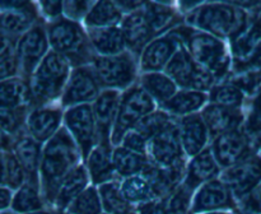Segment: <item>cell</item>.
Instances as JSON below:
<instances>
[{
  "instance_id": "cell-37",
  "label": "cell",
  "mask_w": 261,
  "mask_h": 214,
  "mask_svg": "<svg viewBox=\"0 0 261 214\" xmlns=\"http://www.w3.org/2000/svg\"><path fill=\"white\" fill-rule=\"evenodd\" d=\"M121 193L130 204L137 205L155 199L152 185L143 175L124 178L121 181Z\"/></svg>"
},
{
  "instance_id": "cell-35",
  "label": "cell",
  "mask_w": 261,
  "mask_h": 214,
  "mask_svg": "<svg viewBox=\"0 0 261 214\" xmlns=\"http://www.w3.org/2000/svg\"><path fill=\"white\" fill-rule=\"evenodd\" d=\"M41 185L32 181H25L24 185L15 191L13 198V211L19 214H31L42 210L43 201L40 195Z\"/></svg>"
},
{
  "instance_id": "cell-42",
  "label": "cell",
  "mask_w": 261,
  "mask_h": 214,
  "mask_svg": "<svg viewBox=\"0 0 261 214\" xmlns=\"http://www.w3.org/2000/svg\"><path fill=\"white\" fill-rule=\"evenodd\" d=\"M224 81L236 86L245 96H254L261 83V68L231 71Z\"/></svg>"
},
{
  "instance_id": "cell-5",
  "label": "cell",
  "mask_w": 261,
  "mask_h": 214,
  "mask_svg": "<svg viewBox=\"0 0 261 214\" xmlns=\"http://www.w3.org/2000/svg\"><path fill=\"white\" fill-rule=\"evenodd\" d=\"M71 65L60 54L50 50L30 79L33 107L47 106L61 98L70 76Z\"/></svg>"
},
{
  "instance_id": "cell-46",
  "label": "cell",
  "mask_w": 261,
  "mask_h": 214,
  "mask_svg": "<svg viewBox=\"0 0 261 214\" xmlns=\"http://www.w3.org/2000/svg\"><path fill=\"white\" fill-rule=\"evenodd\" d=\"M93 4V2H64V17L75 22L84 20Z\"/></svg>"
},
{
  "instance_id": "cell-20",
  "label": "cell",
  "mask_w": 261,
  "mask_h": 214,
  "mask_svg": "<svg viewBox=\"0 0 261 214\" xmlns=\"http://www.w3.org/2000/svg\"><path fill=\"white\" fill-rule=\"evenodd\" d=\"M181 45L168 35L160 36L145 46L139 56V69L142 73H160L165 71Z\"/></svg>"
},
{
  "instance_id": "cell-23",
  "label": "cell",
  "mask_w": 261,
  "mask_h": 214,
  "mask_svg": "<svg viewBox=\"0 0 261 214\" xmlns=\"http://www.w3.org/2000/svg\"><path fill=\"white\" fill-rule=\"evenodd\" d=\"M12 152L14 153L18 162L24 170L27 180L40 183V168L43 152L42 144L33 139L27 130H24L15 137Z\"/></svg>"
},
{
  "instance_id": "cell-58",
  "label": "cell",
  "mask_w": 261,
  "mask_h": 214,
  "mask_svg": "<svg viewBox=\"0 0 261 214\" xmlns=\"http://www.w3.org/2000/svg\"><path fill=\"white\" fill-rule=\"evenodd\" d=\"M102 214H107V213H102Z\"/></svg>"
},
{
  "instance_id": "cell-48",
  "label": "cell",
  "mask_w": 261,
  "mask_h": 214,
  "mask_svg": "<svg viewBox=\"0 0 261 214\" xmlns=\"http://www.w3.org/2000/svg\"><path fill=\"white\" fill-rule=\"evenodd\" d=\"M120 145L133 150V152L140 153V154H147L148 142L135 130H130L129 132H126V135L124 137Z\"/></svg>"
},
{
  "instance_id": "cell-40",
  "label": "cell",
  "mask_w": 261,
  "mask_h": 214,
  "mask_svg": "<svg viewBox=\"0 0 261 214\" xmlns=\"http://www.w3.org/2000/svg\"><path fill=\"white\" fill-rule=\"evenodd\" d=\"M20 76L19 60L17 55V41L2 36V47H0V79Z\"/></svg>"
},
{
  "instance_id": "cell-12",
  "label": "cell",
  "mask_w": 261,
  "mask_h": 214,
  "mask_svg": "<svg viewBox=\"0 0 261 214\" xmlns=\"http://www.w3.org/2000/svg\"><path fill=\"white\" fill-rule=\"evenodd\" d=\"M102 91L103 89L91 65L74 68L60 98V106L70 109L81 104H92Z\"/></svg>"
},
{
  "instance_id": "cell-15",
  "label": "cell",
  "mask_w": 261,
  "mask_h": 214,
  "mask_svg": "<svg viewBox=\"0 0 261 214\" xmlns=\"http://www.w3.org/2000/svg\"><path fill=\"white\" fill-rule=\"evenodd\" d=\"M209 148L222 171L228 170L250 155L255 154L242 127L213 138Z\"/></svg>"
},
{
  "instance_id": "cell-24",
  "label": "cell",
  "mask_w": 261,
  "mask_h": 214,
  "mask_svg": "<svg viewBox=\"0 0 261 214\" xmlns=\"http://www.w3.org/2000/svg\"><path fill=\"white\" fill-rule=\"evenodd\" d=\"M178 129H180L181 143L188 157L194 158L205 148H208L211 135L201 114L198 112L181 117L178 120Z\"/></svg>"
},
{
  "instance_id": "cell-4",
  "label": "cell",
  "mask_w": 261,
  "mask_h": 214,
  "mask_svg": "<svg viewBox=\"0 0 261 214\" xmlns=\"http://www.w3.org/2000/svg\"><path fill=\"white\" fill-rule=\"evenodd\" d=\"M51 50L63 55L71 68L91 65L94 51L87 31L75 20L63 17L46 24Z\"/></svg>"
},
{
  "instance_id": "cell-33",
  "label": "cell",
  "mask_w": 261,
  "mask_h": 214,
  "mask_svg": "<svg viewBox=\"0 0 261 214\" xmlns=\"http://www.w3.org/2000/svg\"><path fill=\"white\" fill-rule=\"evenodd\" d=\"M125 14L116 2H96L84 19L87 28L120 27Z\"/></svg>"
},
{
  "instance_id": "cell-47",
  "label": "cell",
  "mask_w": 261,
  "mask_h": 214,
  "mask_svg": "<svg viewBox=\"0 0 261 214\" xmlns=\"http://www.w3.org/2000/svg\"><path fill=\"white\" fill-rule=\"evenodd\" d=\"M239 211L246 214H261V182L249 195L245 196L242 200L237 203Z\"/></svg>"
},
{
  "instance_id": "cell-18",
  "label": "cell",
  "mask_w": 261,
  "mask_h": 214,
  "mask_svg": "<svg viewBox=\"0 0 261 214\" xmlns=\"http://www.w3.org/2000/svg\"><path fill=\"white\" fill-rule=\"evenodd\" d=\"M121 96V92L116 89H103L98 98L92 103L97 125V134H98V144L112 147L111 135L116 121Z\"/></svg>"
},
{
  "instance_id": "cell-56",
  "label": "cell",
  "mask_w": 261,
  "mask_h": 214,
  "mask_svg": "<svg viewBox=\"0 0 261 214\" xmlns=\"http://www.w3.org/2000/svg\"><path fill=\"white\" fill-rule=\"evenodd\" d=\"M2 214H12V213H8V211H3Z\"/></svg>"
},
{
  "instance_id": "cell-49",
  "label": "cell",
  "mask_w": 261,
  "mask_h": 214,
  "mask_svg": "<svg viewBox=\"0 0 261 214\" xmlns=\"http://www.w3.org/2000/svg\"><path fill=\"white\" fill-rule=\"evenodd\" d=\"M41 15L50 22L64 17V2H40L38 3Z\"/></svg>"
},
{
  "instance_id": "cell-14",
  "label": "cell",
  "mask_w": 261,
  "mask_h": 214,
  "mask_svg": "<svg viewBox=\"0 0 261 214\" xmlns=\"http://www.w3.org/2000/svg\"><path fill=\"white\" fill-rule=\"evenodd\" d=\"M221 178L239 203L261 182V155L252 154L228 170L222 171Z\"/></svg>"
},
{
  "instance_id": "cell-38",
  "label": "cell",
  "mask_w": 261,
  "mask_h": 214,
  "mask_svg": "<svg viewBox=\"0 0 261 214\" xmlns=\"http://www.w3.org/2000/svg\"><path fill=\"white\" fill-rule=\"evenodd\" d=\"M209 103L232 109H242L246 96L233 84L223 81L217 83L209 92Z\"/></svg>"
},
{
  "instance_id": "cell-50",
  "label": "cell",
  "mask_w": 261,
  "mask_h": 214,
  "mask_svg": "<svg viewBox=\"0 0 261 214\" xmlns=\"http://www.w3.org/2000/svg\"><path fill=\"white\" fill-rule=\"evenodd\" d=\"M13 190L5 188V186H2V190H0V208H2L3 211H5V209L12 206L13 203Z\"/></svg>"
},
{
  "instance_id": "cell-10",
  "label": "cell",
  "mask_w": 261,
  "mask_h": 214,
  "mask_svg": "<svg viewBox=\"0 0 261 214\" xmlns=\"http://www.w3.org/2000/svg\"><path fill=\"white\" fill-rule=\"evenodd\" d=\"M47 31L41 20L17 41V55L19 60L20 76L30 82L37 66L48 54Z\"/></svg>"
},
{
  "instance_id": "cell-2",
  "label": "cell",
  "mask_w": 261,
  "mask_h": 214,
  "mask_svg": "<svg viewBox=\"0 0 261 214\" xmlns=\"http://www.w3.org/2000/svg\"><path fill=\"white\" fill-rule=\"evenodd\" d=\"M166 35L186 47L201 68L213 74L217 83L223 82L231 73L232 56L221 38L196 30L186 23L177 25Z\"/></svg>"
},
{
  "instance_id": "cell-31",
  "label": "cell",
  "mask_w": 261,
  "mask_h": 214,
  "mask_svg": "<svg viewBox=\"0 0 261 214\" xmlns=\"http://www.w3.org/2000/svg\"><path fill=\"white\" fill-rule=\"evenodd\" d=\"M139 84L155 102L165 104L178 92V87L165 71L160 73H144L139 78Z\"/></svg>"
},
{
  "instance_id": "cell-32",
  "label": "cell",
  "mask_w": 261,
  "mask_h": 214,
  "mask_svg": "<svg viewBox=\"0 0 261 214\" xmlns=\"http://www.w3.org/2000/svg\"><path fill=\"white\" fill-rule=\"evenodd\" d=\"M112 162H114L115 171L117 177L127 178L132 176L142 175L143 171L149 165L147 154L133 152L127 148L115 147L112 152Z\"/></svg>"
},
{
  "instance_id": "cell-45",
  "label": "cell",
  "mask_w": 261,
  "mask_h": 214,
  "mask_svg": "<svg viewBox=\"0 0 261 214\" xmlns=\"http://www.w3.org/2000/svg\"><path fill=\"white\" fill-rule=\"evenodd\" d=\"M245 135H246L249 144L254 153L261 150V115L250 112L245 119L242 125Z\"/></svg>"
},
{
  "instance_id": "cell-30",
  "label": "cell",
  "mask_w": 261,
  "mask_h": 214,
  "mask_svg": "<svg viewBox=\"0 0 261 214\" xmlns=\"http://www.w3.org/2000/svg\"><path fill=\"white\" fill-rule=\"evenodd\" d=\"M209 101V94L206 92L191 91V89H178L177 93L168 102L160 107L170 112L175 117H185L189 115L198 114L206 106Z\"/></svg>"
},
{
  "instance_id": "cell-36",
  "label": "cell",
  "mask_w": 261,
  "mask_h": 214,
  "mask_svg": "<svg viewBox=\"0 0 261 214\" xmlns=\"http://www.w3.org/2000/svg\"><path fill=\"white\" fill-rule=\"evenodd\" d=\"M178 120L180 119L171 115L170 112L165 111L162 109H157L154 112L147 115L144 119L140 120L133 130L139 132L147 142H149L153 137H155L161 131L167 129L168 126L177 122Z\"/></svg>"
},
{
  "instance_id": "cell-26",
  "label": "cell",
  "mask_w": 261,
  "mask_h": 214,
  "mask_svg": "<svg viewBox=\"0 0 261 214\" xmlns=\"http://www.w3.org/2000/svg\"><path fill=\"white\" fill-rule=\"evenodd\" d=\"M87 33L96 55H119L127 50L121 27L87 28Z\"/></svg>"
},
{
  "instance_id": "cell-55",
  "label": "cell",
  "mask_w": 261,
  "mask_h": 214,
  "mask_svg": "<svg viewBox=\"0 0 261 214\" xmlns=\"http://www.w3.org/2000/svg\"><path fill=\"white\" fill-rule=\"evenodd\" d=\"M129 214H137V213H135V211L134 210H132V211H130V213Z\"/></svg>"
},
{
  "instance_id": "cell-27",
  "label": "cell",
  "mask_w": 261,
  "mask_h": 214,
  "mask_svg": "<svg viewBox=\"0 0 261 214\" xmlns=\"http://www.w3.org/2000/svg\"><path fill=\"white\" fill-rule=\"evenodd\" d=\"M112 152L114 149L110 145L97 144L89 154L86 166L93 185L111 182L117 176L112 162Z\"/></svg>"
},
{
  "instance_id": "cell-44",
  "label": "cell",
  "mask_w": 261,
  "mask_h": 214,
  "mask_svg": "<svg viewBox=\"0 0 261 214\" xmlns=\"http://www.w3.org/2000/svg\"><path fill=\"white\" fill-rule=\"evenodd\" d=\"M27 109H8L0 107V117H2V131L7 134L17 137L25 130V121H27L28 112Z\"/></svg>"
},
{
  "instance_id": "cell-9",
  "label": "cell",
  "mask_w": 261,
  "mask_h": 214,
  "mask_svg": "<svg viewBox=\"0 0 261 214\" xmlns=\"http://www.w3.org/2000/svg\"><path fill=\"white\" fill-rule=\"evenodd\" d=\"M64 124L78 145L82 160L86 165L92 150L98 144L97 125L92 104L70 107L64 112Z\"/></svg>"
},
{
  "instance_id": "cell-25",
  "label": "cell",
  "mask_w": 261,
  "mask_h": 214,
  "mask_svg": "<svg viewBox=\"0 0 261 214\" xmlns=\"http://www.w3.org/2000/svg\"><path fill=\"white\" fill-rule=\"evenodd\" d=\"M222 168L214 158L211 148H205L201 153L191 158L186 168V176L184 180V185L195 191L204 183L213 181L221 177Z\"/></svg>"
},
{
  "instance_id": "cell-39",
  "label": "cell",
  "mask_w": 261,
  "mask_h": 214,
  "mask_svg": "<svg viewBox=\"0 0 261 214\" xmlns=\"http://www.w3.org/2000/svg\"><path fill=\"white\" fill-rule=\"evenodd\" d=\"M27 181V175L13 152H2V186L19 190Z\"/></svg>"
},
{
  "instance_id": "cell-17",
  "label": "cell",
  "mask_w": 261,
  "mask_h": 214,
  "mask_svg": "<svg viewBox=\"0 0 261 214\" xmlns=\"http://www.w3.org/2000/svg\"><path fill=\"white\" fill-rule=\"evenodd\" d=\"M144 5L140 9L125 15L124 20L120 25L122 32H124L127 50L134 54L138 59H139L140 54L144 50L145 46L152 42L154 38H157V35L152 27V23L148 18L147 12H145Z\"/></svg>"
},
{
  "instance_id": "cell-22",
  "label": "cell",
  "mask_w": 261,
  "mask_h": 214,
  "mask_svg": "<svg viewBox=\"0 0 261 214\" xmlns=\"http://www.w3.org/2000/svg\"><path fill=\"white\" fill-rule=\"evenodd\" d=\"M186 160L177 163L172 167L162 168L149 162L142 175L152 185L155 199H163L170 195L176 188L181 185L186 176Z\"/></svg>"
},
{
  "instance_id": "cell-51",
  "label": "cell",
  "mask_w": 261,
  "mask_h": 214,
  "mask_svg": "<svg viewBox=\"0 0 261 214\" xmlns=\"http://www.w3.org/2000/svg\"><path fill=\"white\" fill-rule=\"evenodd\" d=\"M250 23L256 28L261 35V4L257 5V7L254 8L251 15H249Z\"/></svg>"
},
{
  "instance_id": "cell-34",
  "label": "cell",
  "mask_w": 261,
  "mask_h": 214,
  "mask_svg": "<svg viewBox=\"0 0 261 214\" xmlns=\"http://www.w3.org/2000/svg\"><path fill=\"white\" fill-rule=\"evenodd\" d=\"M102 208L107 214H129L133 210L132 204L125 199L121 193V181L114 180L111 182L98 186Z\"/></svg>"
},
{
  "instance_id": "cell-57",
  "label": "cell",
  "mask_w": 261,
  "mask_h": 214,
  "mask_svg": "<svg viewBox=\"0 0 261 214\" xmlns=\"http://www.w3.org/2000/svg\"><path fill=\"white\" fill-rule=\"evenodd\" d=\"M237 214H246V213H242V211H237Z\"/></svg>"
},
{
  "instance_id": "cell-8",
  "label": "cell",
  "mask_w": 261,
  "mask_h": 214,
  "mask_svg": "<svg viewBox=\"0 0 261 214\" xmlns=\"http://www.w3.org/2000/svg\"><path fill=\"white\" fill-rule=\"evenodd\" d=\"M165 73L177 84L180 89L211 92L217 84V79L213 74L201 68L184 46H180L177 52L171 59L166 66Z\"/></svg>"
},
{
  "instance_id": "cell-21",
  "label": "cell",
  "mask_w": 261,
  "mask_h": 214,
  "mask_svg": "<svg viewBox=\"0 0 261 214\" xmlns=\"http://www.w3.org/2000/svg\"><path fill=\"white\" fill-rule=\"evenodd\" d=\"M200 114L208 127L211 139L224 132L241 129L246 119L242 109H232L213 103L206 104Z\"/></svg>"
},
{
  "instance_id": "cell-53",
  "label": "cell",
  "mask_w": 261,
  "mask_h": 214,
  "mask_svg": "<svg viewBox=\"0 0 261 214\" xmlns=\"http://www.w3.org/2000/svg\"><path fill=\"white\" fill-rule=\"evenodd\" d=\"M203 214H231V213H227V211H209V213H203Z\"/></svg>"
},
{
  "instance_id": "cell-59",
  "label": "cell",
  "mask_w": 261,
  "mask_h": 214,
  "mask_svg": "<svg viewBox=\"0 0 261 214\" xmlns=\"http://www.w3.org/2000/svg\"><path fill=\"white\" fill-rule=\"evenodd\" d=\"M68 214H69V213H68Z\"/></svg>"
},
{
  "instance_id": "cell-11",
  "label": "cell",
  "mask_w": 261,
  "mask_h": 214,
  "mask_svg": "<svg viewBox=\"0 0 261 214\" xmlns=\"http://www.w3.org/2000/svg\"><path fill=\"white\" fill-rule=\"evenodd\" d=\"M2 36L18 41L42 20L38 4L30 2H2Z\"/></svg>"
},
{
  "instance_id": "cell-7",
  "label": "cell",
  "mask_w": 261,
  "mask_h": 214,
  "mask_svg": "<svg viewBox=\"0 0 261 214\" xmlns=\"http://www.w3.org/2000/svg\"><path fill=\"white\" fill-rule=\"evenodd\" d=\"M155 110L157 102L140 87L139 83L125 91L120 99L119 111L112 130V147H119L126 132L134 129L140 120L154 112Z\"/></svg>"
},
{
  "instance_id": "cell-43",
  "label": "cell",
  "mask_w": 261,
  "mask_h": 214,
  "mask_svg": "<svg viewBox=\"0 0 261 214\" xmlns=\"http://www.w3.org/2000/svg\"><path fill=\"white\" fill-rule=\"evenodd\" d=\"M102 203L98 189L88 186L68 208L69 214H102Z\"/></svg>"
},
{
  "instance_id": "cell-1",
  "label": "cell",
  "mask_w": 261,
  "mask_h": 214,
  "mask_svg": "<svg viewBox=\"0 0 261 214\" xmlns=\"http://www.w3.org/2000/svg\"><path fill=\"white\" fill-rule=\"evenodd\" d=\"M81 150L65 126L46 143L40 168L41 193L46 203L55 204L61 183L76 166L81 165Z\"/></svg>"
},
{
  "instance_id": "cell-19",
  "label": "cell",
  "mask_w": 261,
  "mask_h": 214,
  "mask_svg": "<svg viewBox=\"0 0 261 214\" xmlns=\"http://www.w3.org/2000/svg\"><path fill=\"white\" fill-rule=\"evenodd\" d=\"M61 120H64L63 107H33L28 112L25 130L38 143H47L61 129Z\"/></svg>"
},
{
  "instance_id": "cell-29",
  "label": "cell",
  "mask_w": 261,
  "mask_h": 214,
  "mask_svg": "<svg viewBox=\"0 0 261 214\" xmlns=\"http://www.w3.org/2000/svg\"><path fill=\"white\" fill-rule=\"evenodd\" d=\"M0 102L2 107L8 109H33L32 92L30 82L22 76L2 81L0 83Z\"/></svg>"
},
{
  "instance_id": "cell-13",
  "label": "cell",
  "mask_w": 261,
  "mask_h": 214,
  "mask_svg": "<svg viewBox=\"0 0 261 214\" xmlns=\"http://www.w3.org/2000/svg\"><path fill=\"white\" fill-rule=\"evenodd\" d=\"M147 157L150 163L167 168L186 160L185 150L180 138L178 121L168 126L148 142Z\"/></svg>"
},
{
  "instance_id": "cell-54",
  "label": "cell",
  "mask_w": 261,
  "mask_h": 214,
  "mask_svg": "<svg viewBox=\"0 0 261 214\" xmlns=\"http://www.w3.org/2000/svg\"><path fill=\"white\" fill-rule=\"evenodd\" d=\"M31 214H51V213H48V211L40 210V211H35V213H31Z\"/></svg>"
},
{
  "instance_id": "cell-28",
  "label": "cell",
  "mask_w": 261,
  "mask_h": 214,
  "mask_svg": "<svg viewBox=\"0 0 261 214\" xmlns=\"http://www.w3.org/2000/svg\"><path fill=\"white\" fill-rule=\"evenodd\" d=\"M88 182L89 173L87 166L84 163H81L66 176L59 189L58 196H56L55 204H54L58 211L63 213L65 209L68 210L70 204L88 188Z\"/></svg>"
},
{
  "instance_id": "cell-16",
  "label": "cell",
  "mask_w": 261,
  "mask_h": 214,
  "mask_svg": "<svg viewBox=\"0 0 261 214\" xmlns=\"http://www.w3.org/2000/svg\"><path fill=\"white\" fill-rule=\"evenodd\" d=\"M236 208L237 201L228 186L221 178H216L198 189L193 198L191 214L222 211L226 209Z\"/></svg>"
},
{
  "instance_id": "cell-52",
  "label": "cell",
  "mask_w": 261,
  "mask_h": 214,
  "mask_svg": "<svg viewBox=\"0 0 261 214\" xmlns=\"http://www.w3.org/2000/svg\"><path fill=\"white\" fill-rule=\"evenodd\" d=\"M251 107H252L251 112L261 115V89L260 91H257V93L255 94L254 99H252L251 102Z\"/></svg>"
},
{
  "instance_id": "cell-41",
  "label": "cell",
  "mask_w": 261,
  "mask_h": 214,
  "mask_svg": "<svg viewBox=\"0 0 261 214\" xmlns=\"http://www.w3.org/2000/svg\"><path fill=\"white\" fill-rule=\"evenodd\" d=\"M194 191L181 183L170 195L162 199L163 214H191Z\"/></svg>"
},
{
  "instance_id": "cell-6",
  "label": "cell",
  "mask_w": 261,
  "mask_h": 214,
  "mask_svg": "<svg viewBox=\"0 0 261 214\" xmlns=\"http://www.w3.org/2000/svg\"><path fill=\"white\" fill-rule=\"evenodd\" d=\"M91 66L102 89L125 92L137 84L139 59L129 50L112 56L94 55Z\"/></svg>"
},
{
  "instance_id": "cell-3",
  "label": "cell",
  "mask_w": 261,
  "mask_h": 214,
  "mask_svg": "<svg viewBox=\"0 0 261 214\" xmlns=\"http://www.w3.org/2000/svg\"><path fill=\"white\" fill-rule=\"evenodd\" d=\"M185 23L221 40H231L246 27L249 13L234 3H201L185 15Z\"/></svg>"
}]
</instances>
